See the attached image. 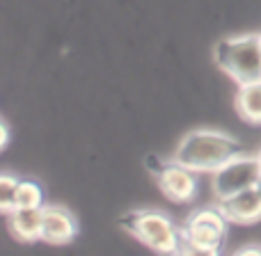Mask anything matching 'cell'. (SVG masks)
<instances>
[{"mask_svg": "<svg viewBox=\"0 0 261 256\" xmlns=\"http://www.w3.org/2000/svg\"><path fill=\"white\" fill-rule=\"evenodd\" d=\"M241 151L239 139L220 128H193L179 137L170 158L197 174H213Z\"/></svg>", "mask_w": 261, "mask_h": 256, "instance_id": "cell-1", "label": "cell"}, {"mask_svg": "<svg viewBox=\"0 0 261 256\" xmlns=\"http://www.w3.org/2000/svg\"><path fill=\"white\" fill-rule=\"evenodd\" d=\"M218 69L225 71L236 85L261 78V32L222 37L213 48Z\"/></svg>", "mask_w": 261, "mask_h": 256, "instance_id": "cell-2", "label": "cell"}, {"mask_svg": "<svg viewBox=\"0 0 261 256\" xmlns=\"http://www.w3.org/2000/svg\"><path fill=\"white\" fill-rule=\"evenodd\" d=\"M124 226L138 243L156 254H181V229L167 213L158 208H135L126 215Z\"/></svg>", "mask_w": 261, "mask_h": 256, "instance_id": "cell-3", "label": "cell"}, {"mask_svg": "<svg viewBox=\"0 0 261 256\" xmlns=\"http://www.w3.org/2000/svg\"><path fill=\"white\" fill-rule=\"evenodd\" d=\"M229 220L220 206L197 208L181 226V254H218L225 245Z\"/></svg>", "mask_w": 261, "mask_h": 256, "instance_id": "cell-4", "label": "cell"}, {"mask_svg": "<svg viewBox=\"0 0 261 256\" xmlns=\"http://www.w3.org/2000/svg\"><path fill=\"white\" fill-rule=\"evenodd\" d=\"M259 179H261V162L257 153L239 151L211 174V192L216 197V202H222V199L231 197L236 192L254 188L259 183Z\"/></svg>", "mask_w": 261, "mask_h": 256, "instance_id": "cell-5", "label": "cell"}, {"mask_svg": "<svg viewBox=\"0 0 261 256\" xmlns=\"http://www.w3.org/2000/svg\"><path fill=\"white\" fill-rule=\"evenodd\" d=\"M153 179H156L161 194L172 204H190L199 192L197 172L188 169L172 158L161 160L158 169L153 172Z\"/></svg>", "mask_w": 261, "mask_h": 256, "instance_id": "cell-6", "label": "cell"}, {"mask_svg": "<svg viewBox=\"0 0 261 256\" xmlns=\"http://www.w3.org/2000/svg\"><path fill=\"white\" fill-rule=\"evenodd\" d=\"M81 234V222L76 213L64 204H46L41 220V243L46 245H69Z\"/></svg>", "mask_w": 261, "mask_h": 256, "instance_id": "cell-7", "label": "cell"}, {"mask_svg": "<svg viewBox=\"0 0 261 256\" xmlns=\"http://www.w3.org/2000/svg\"><path fill=\"white\" fill-rule=\"evenodd\" d=\"M216 204L225 213L227 220L234 222V224H254V222L261 220V192L257 185Z\"/></svg>", "mask_w": 261, "mask_h": 256, "instance_id": "cell-8", "label": "cell"}, {"mask_svg": "<svg viewBox=\"0 0 261 256\" xmlns=\"http://www.w3.org/2000/svg\"><path fill=\"white\" fill-rule=\"evenodd\" d=\"M41 220H44V208H14L12 213H7L9 236L18 243H39Z\"/></svg>", "mask_w": 261, "mask_h": 256, "instance_id": "cell-9", "label": "cell"}, {"mask_svg": "<svg viewBox=\"0 0 261 256\" xmlns=\"http://www.w3.org/2000/svg\"><path fill=\"white\" fill-rule=\"evenodd\" d=\"M234 108L243 122L252 124V126H261V78L239 85L234 96Z\"/></svg>", "mask_w": 261, "mask_h": 256, "instance_id": "cell-10", "label": "cell"}, {"mask_svg": "<svg viewBox=\"0 0 261 256\" xmlns=\"http://www.w3.org/2000/svg\"><path fill=\"white\" fill-rule=\"evenodd\" d=\"M44 206H46L44 185H41L35 176H28V179L18 181L14 208H44Z\"/></svg>", "mask_w": 261, "mask_h": 256, "instance_id": "cell-11", "label": "cell"}, {"mask_svg": "<svg viewBox=\"0 0 261 256\" xmlns=\"http://www.w3.org/2000/svg\"><path fill=\"white\" fill-rule=\"evenodd\" d=\"M18 176L9 174V172H0V213L7 215L14 211V199H16V188H18Z\"/></svg>", "mask_w": 261, "mask_h": 256, "instance_id": "cell-12", "label": "cell"}, {"mask_svg": "<svg viewBox=\"0 0 261 256\" xmlns=\"http://www.w3.org/2000/svg\"><path fill=\"white\" fill-rule=\"evenodd\" d=\"M9 144H12V126H9V122L5 117H0V153H3Z\"/></svg>", "mask_w": 261, "mask_h": 256, "instance_id": "cell-13", "label": "cell"}, {"mask_svg": "<svg viewBox=\"0 0 261 256\" xmlns=\"http://www.w3.org/2000/svg\"><path fill=\"white\" fill-rule=\"evenodd\" d=\"M257 158H259V162H261V149H259V151H257Z\"/></svg>", "mask_w": 261, "mask_h": 256, "instance_id": "cell-14", "label": "cell"}, {"mask_svg": "<svg viewBox=\"0 0 261 256\" xmlns=\"http://www.w3.org/2000/svg\"><path fill=\"white\" fill-rule=\"evenodd\" d=\"M257 188H259V192H261V179H259V183H257Z\"/></svg>", "mask_w": 261, "mask_h": 256, "instance_id": "cell-15", "label": "cell"}]
</instances>
